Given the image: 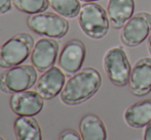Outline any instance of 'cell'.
Wrapping results in <instances>:
<instances>
[{"label":"cell","mask_w":151,"mask_h":140,"mask_svg":"<svg viewBox=\"0 0 151 140\" xmlns=\"http://www.w3.org/2000/svg\"><path fill=\"white\" fill-rule=\"evenodd\" d=\"M101 84V75L96 69L80 70L65 83L61 92V100L67 105L80 104L93 97Z\"/></svg>","instance_id":"cell-1"},{"label":"cell","mask_w":151,"mask_h":140,"mask_svg":"<svg viewBox=\"0 0 151 140\" xmlns=\"http://www.w3.org/2000/svg\"><path fill=\"white\" fill-rule=\"evenodd\" d=\"M34 39L27 33L17 34L0 46V67L9 69L22 65L31 55Z\"/></svg>","instance_id":"cell-2"},{"label":"cell","mask_w":151,"mask_h":140,"mask_svg":"<svg viewBox=\"0 0 151 140\" xmlns=\"http://www.w3.org/2000/svg\"><path fill=\"white\" fill-rule=\"evenodd\" d=\"M108 14L100 4L88 2L81 6L78 23L82 32L93 39H101L109 31Z\"/></svg>","instance_id":"cell-3"},{"label":"cell","mask_w":151,"mask_h":140,"mask_svg":"<svg viewBox=\"0 0 151 140\" xmlns=\"http://www.w3.org/2000/svg\"><path fill=\"white\" fill-rule=\"evenodd\" d=\"M37 81V70L33 65H20L6 69L0 75V90L4 93L23 92L29 90Z\"/></svg>","instance_id":"cell-4"},{"label":"cell","mask_w":151,"mask_h":140,"mask_svg":"<svg viewBox=\"0 0 151 140\" xmlns=\"http://www.w3.org/2000/svg\"><path fill=\"white\" fill-rule=\"evenodd\" d=\"M103 67L112 84L122 87L129 84L132 68L124 49L121 46L112 47L105 53Z\"/></svg>","instance_id":"cell-5"},{"label":"cell","mask_w":151,"mask_h":140,"mask_svg":"<svg viewBox=\"0 0 151 140\" xmlns=\"http://www.w3.org/2000/svg\"><path fill=\"white\" fill-rule=\"evenodd\" d=\"M27 25L34 33L52 39L62 38L69 31V23L64 16L52 12L30 14Z\"/></svg>","instance_id":"cell-6"},{"label":"cell","mask_w":151,"mask_h":140,"mask_svg":"<svg viewBox=\"0 0 151 140\" xmlns=\"http://www.w3.org/2000/svg\"><path fill=\"white\" fill-rule=\"evenodd\" d=\"M150 32L151 14L147 12H138L122 27L120 40L127 47H136L147 39Z\"/></svg>","instance_id":"cell-7"},{"label":"cell","mask_w":151,"mask_h":140,"mask_svg":"<svg viewBox=\"0 0 151 140\" xmlns=\"http://www.w3.org/2000/svg\"><path fill=\"white\" fill-rule=\"evenodd\" d=\"M59 43L52 38H42L35 44L31 52L32 65L39 72L54 67L59 55Z\"/></svg>","instance_id":"cell-8"},{"label":"cell","mask_w":151,"mask_h":140,"mask_svg":"<svg viewBox=\"0 0 151 140\" xmlns=\"http://www.w3.org/2000/svg\"><path fill=\"white\" fill-rule=\"evenodd\" d=\"M86 45L78 39L70 40L65 44L59 55L58 63L66 74H76L80 71L86 59Z\"/></svg>","instance_id":"cell-9"},{"label":"cell","mask_w":151,"mask_h":140,"mask_svg":"<svg viewBox=\"0 0 151 140\" xmlns=\"http://www.w3.org/2000/svg\"><path fill=\"white\" fill-rule=\"evenodd\" d=\"M43 98L37 91L26 90L14 93L10 97L12 111L19 117H33L43 109Z\"/></svg>","instance_id":"cell-10"},{"label":"cell","mask_w":151,"mask_h":140,"mask_svg":"<svg viewBox=\"0 0 151 140\" xmlns=\"http://www.w3.org/2000/svg\"><path fill=\"white\" fill-rule=\"evenodd\" d=\"M129 87L136 96H145L151 91V58L144 57L135 63L129 76Z\"/></svg>","instance_id":"cell-11"},{"label":"cell","mask_w":151,"mask_h":140,"mask_svg":"<svg viewBox=\"0 0 151 140\" xmlns=\"http://www.w3.org/2000/svg\"><path fill=\"white\" fill-rule=\"evenodd\" d=\"M66 78L61 68L52 67L46 70L38 80L36 90L43 99H52L62 92Z\"/></svg>","instance_id":"cell-12"},{"label":"cell","mask_w":151,"mask_h":140,"mask_svg":"<svg viewBox=\"0 0 151 140\" xmlns=\"http://www.w3.org/2000/svg\"><path fill=\"white\" fill-rule=\"evenodd\" d=\"M135 0H109L107 14L114 29H121L134 16Z\"/></svg>","instance_id":"cell-13"},{"label":"cell","mask_w":151,"mask_h":140,"mask_svg":"<svg viewBox=\"0 0 151 140\" xmlns=\"http://www.w3.org/2000/svg\"><path fill=\"white\" fill-rule=\"evenodd\" d=\"M124 121L132 128H143L151 123V99H144L129 105L124 112Z\"/></svg>","instance_id":"cell-14"},{"label":"cell","mask_w":151,"mask_h":140,"mask_svg":"<svg viewBox=\"0 0 151 140\" xmlns=\"http://www.w3.org/2000/svg\"><path fill=\"white\" fill-rule=\"evenodd\" d=\"M79 132L82 140H107L105 124L93 114L82 117L79 123Z\"/></svg>","instance_id":"cell-15"},{"label":"cell","mask_w":151,"mask_h":140,"mask_svg":"<svg viewBox=\"0 0 151 140\" xmlns=\"http://www.w3.org/2000/svg\"><path fill=\"white\" fill-rule=\"evenodd\" d=\"M17 140H42L39 124L32 117H19L14 123Z\"/></svg>","instance_id":"cell-16"},{"label":"cell","mask_w":151,"mask_h":140,"mask_svg":"<svg viewBox=\"0 0 151 140\" xmlns=\"http://www.w3.org/2000/svg\"><path fill=\"white\" fill-rule=\"evenodd\" d=\"M48 1L52 9L64 18H76L81 9L80 0H48Z\"/></svg>","instance_id":"cell-17"},{"label":"cell","mask_w":151,"mask_h":140,"mask_svg":"<svg viewBox=\"0 0 151 140\" xmlns=\"http://www.w3.org/2000/svg\"><path fill=\"white\" fill-rule=\"evenodd\" d=\"M17 9L27 14H41L50 7L48 0H14Z\"/></svg>","instance_id":"cell-18"},{"label":"cell","mask_w":151,"mask_h":140,"mask_svg":"<svg viewBox=\"0 0 151 140\" xmlns=\"http://www.w3.org/2000/svg\"><path fill=\"white\" fill-rule=\"evenodd\" d=\"M59 140H82L81 136L73 129H66L60 134Z\"/></svg>","instance_id":"cell-19"},{"label":"cell","mask_w":151,"mask_h":140,"mask_svg":"<svg viewBox=\"0 0 151 140\" xmlns=\"http://www.w3.org/2000/svg\"><path fill=\"white\" fill-rule=\"evenodd\" d=\"M12 9V0H0V14L8 12Z\"/></svg>","instance_id":"cell-20"},{"label":"cell","mask_w":151,"mask_h":140,"mask_svg":"<svg viewBox=\"0 0 151 140\" xmlns=\"http://www.w3.org/2000/svg\"><path fill=\"white\" fill-rule=\"evenodd\" d=\"M144 140H151V123L145 127V130H144Z\"/></svg>","instance_id":"cell-21"},{"label":"cell","mask_w":151,"mask_h":140,"mask_svg":"<svg viewBox=\"0 0 151 140\" xmlns=\"http://www.w3.org/2000/svg\"><path fill=\"white\" fill-rule=\"evenodd\" d=\"M147 39H148V51H149V53L151 54V32Z\"/></svg>","instance_id":"cell-22"},{"label":"cell","mask_w":151,"mask_h":140,"mask_svg":"<svg viewBox=\"0 0 151 140\" xmlns=\"http://www.w3.org/2000/svg\"><path fill=\"white\" fill-rule=\"evenodd\" d=\"M80 1H83V2H93V1H98V0H80Z\"/></svg>","instance_id":"cell-23"},{"label":"cell","mask_w":151,"mask_h":140,"mask_svg":"<svg viewBox=\"0 0 151 140\" xmlns=\"http://www.w3.org/2000/svg\"><path fill=\"white\" fill-rule=\"evenodd\" d=\"M0 140H4V139H3V138H2V137H1V136H0Z\"/></svg>","instance_id":"cell-24"}]
</instances>
